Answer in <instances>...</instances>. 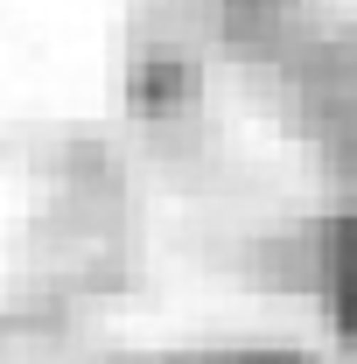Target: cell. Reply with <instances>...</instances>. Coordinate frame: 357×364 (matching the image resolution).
Returning a JSON list of instances; mask_svg holds the SVG:
<instances>
[{
  "label": "cell",
  "mask_w": 357,
  "mask_h": 364,
  "mask_svg": "<svg viewBox=\"0 0 357 364\" xmlns=\"http://www.w3.org/2000/svg\"><path fill=\"white\" fill-rule=\"evenodd\" d=\"M336 316H343V336L357 343V225L343 231V252H336Z\"/></svg>",
  "instance_id": "cell-1"
}]
</instances>
